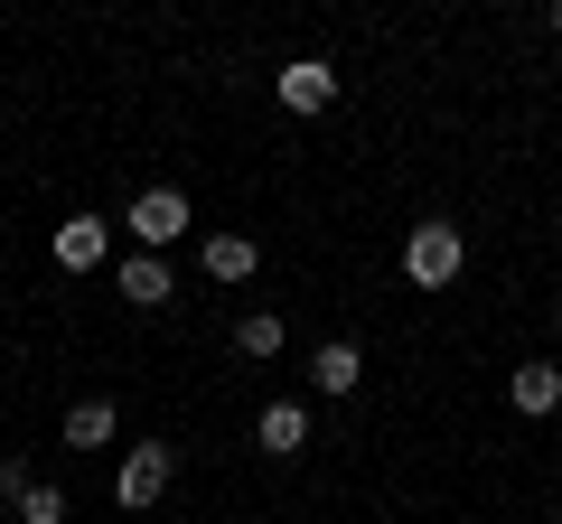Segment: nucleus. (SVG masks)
<instances>
[{"label": "nucleus", "instance_id": "1", "mask_svg": "<svg viewBox=\"0 0 562 524\" xmlns=\"http://www.w3.org/2000/svg\"><path fill=\"white\" fill-rule=\"evenodd\" d=\"M460 262H469V235L460 225H413V243H403V272H413L422 291H441V282H460Z\"/></svg>", "mask_w": 562, "mask_h": 524}, {"label": "nucleus", "instance_id": "2", "mask_svg": "<svg viewBox=\"0 0 562 524\" xmlns=\"http://www.w3.org/2000/svg\"><path fill=\"white\" fill-rule=\"evenodd\" d=\"M122 225H132V243H140V253H169V243H179L198 216H188V197H179V187H140Z\"/></svg>", "mask_w": 562, "mask_h": 524}, {"label": "nucleus", "instance_id": "3", "mask_svg": "<svg viewBox=\"0 0 562 524\" xmlns=\"http://www.w3.org/2000/svg\"><path fill=\"white\" fill-rule=\"evenodd\" d=\"M169 478H179V449H169V441H150V449H132V459H122L113 497L140 515V505H160V497H169Z\"/></svg>", "mask_w": 562, "mask_h": 524}, {"label": "nucleus", "instance_id": "4", "mask_svg": "<svg viewBox=\"0 0 562 524\" xmlns=\"http://www.w3.org/2000/svg\"><path fill=\"white\" fill-rule=\"evenodd\" d=\"M272 84H281L291 113H328V103H338V66H328V57H291Z\"/></svg>", "mask_w": 562, "mask_h": 524}, {"label": "nucleus", "instance_id": "5", "mask_svg": "<svg viewBox=\"0 0 562 524\" xmlns=\"http://www.w3.org/2000/svg\"><path fill=\"white\" fill-rule=\"evenodd\" d=\"M57 262L66 272H103V262H113V225L103 216H66L57 225Z\"/></svg>", "mask_w": 562, "mask_h": 524}, {"label": "nucleus", "instance_id": "6", "mask_svg": "<svg viewBox=\"0 0 562 524\" xmlns=\"http://www.w3.org/2000/svg\"><path fill=\"white\" fill-rule=\"evenodd\" d=\"M254 449H262V459H301V449H310V412L301 403H262Z\"/></svg>", "mask_w": 562, "mask_h": 524}, {"label": "nucleus", "instance_id": "7", "mask_svg": "<svg viewBox=\"0 0 562 524\" xmlns=\"http://www.w3.org/2000/svg\"><path fill=\"white\" fill-rule=\"evenodd\" d=\"M198 262L216 272V282H254V272H262V243H254V235H206Z\"/></svg>", "mask_w": 562, "mask_h": 524}, {"label": "nucleus", "instance_id": "8", "mask_svg": "<svg viewBox=\"0 0 562 524\" xmlns=\"http://www.w3.org/2000/svg\"><path fill=\"white\" fill-rule=\"evenodd\" d=\"M506 394H516V412H535V422H543V412H553L562 403V365H516V375H506Z\"/></svg>", "mask_w": 562, "mask_h": 524}, {"label": "nucleus", "instance_id": "9", "mask_svg": "<svg viewBox=\"0 0 562 524\" xmlns=\"http://www.w3.org/2000/svg\"><path fill=\"white\" fill-rule=\"evenodd\" d=\"M122 300H132V309H169V262L160 253H132V262H122Z\"/></svg>", "mask_w": 562, "mask_h": 524}, {"label": "nucleus", "instance_id": "10", "mask_svg": "<svg viewBox=\"0 0 562 524\" xmlns=\"http://www.w3.org/2000/svg\"><path fill=\"white\" fill-rule=\"evenodd\" d=\"M113 431H122V412L103 403V394H85V403L66 412V449H103V441H113Z\"/></svg>", "mask_w": 562, "mask_h": 524}, {"label": "nucleus", "instance_id": "11", "mask_svg": "<svg viewBox=\"0 0 562 524\" xmlns=\"http://www.w3.org/2000/svg\"><path fill=\"white\" fill-rule=\"evenodd\" d=\"M281 338H291V328H281V309H244V319H235V356H281Z\"/></svg>", "mask_w": 562, "mask_h": 524}, {"label": "nucleus", "instance_id": "12", "mask_svg": "<svg viewBox=\"0 0 562 524\" xmlns=\"http://www.w3.org/2000/svg\"><path fill=\"white\" fill-rule=\"evenodd\" d=\"M310 375H319V394H357V384H366V356H357V346H347V338H328Z\"/></svg>", "mask_w": 562, "mask_h": 524}, {"label": "nucleus", "instance_id": "13", "mask_svg": "<svg viewBox=\"0 0 562 524\" xmlns=\"http://www.w3.org/2000/svg\"><path fill=\"white\" fill-rule=\"evenodd\" d=\"M20 524H66V487L29 478V487H20Z\"/></svg>", "mask_w": 562, "mask_h": 524}, {"label": "nucleus", "instance_id": "14", "mask_svg": "<svg viewBox=\"0 0 562 524\" xmlns=\"http://www.w3.org/2000/svg\"><path fill=\"white\" fill-rule=\"evenodd\" d=\"M20 487H29V459H0V497L20 505Z\"/></svg>", "mask_w": 562, "mask_h": 524}, {"label": "nucleus", "instance_id": "15", "mask_svg": "<svg viewBox=\"0 0 562 524\" xmlns=\"http://www.w3.org/2000/svg\"><path fill=\"white\" fill-rule=\"evenodd\" d=\"M553 38H562V0H553Z\"/></svg>", "mask_w": 562, "mask_h": 524}]
</instances>
